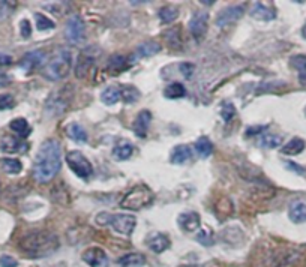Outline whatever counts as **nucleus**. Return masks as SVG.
Returning <instances> with one entry per match:
<instances>
[{
    "label": "nucleus",
    "instance_id": "1",
    "mask_svg": "<svg viewBox=\"0 0 306 267\" xmlns=\"http://www.w3.org/2000/svg\"><path fill=\"white\" fill-rule=\"evenodd\" d=\"M62 167V150L57 140H45L38 150L33 164V179L38 183H47L60 171Z\"/></svg>",
    "mask_w": 306,
    "mask_h": 267
},
{
    "label": "nucleus",
    "instance_id": "2",
    "mask_svg": "<svg viewBox=\"0 0 306 267\" xmlns=\"http://www.w3.org/2000/svg\"><path fill=\"white\" fill-rule=\"evenodd\" d=\"M59 245H60L59 237L54 233L45 230L29 233L18 242L20 251L33 258H42L53 254L54 251H57Z\"/></svg>",
    "mask_w": 306,
    "mask_h": 267
},
{
    "label": "nucleus",
    "instance_id": "3",
    "mask_svg": "<svg viewBox=\"0 0 306 267\" xmlns=\"http://www.w3.org/2000/svg\"><path fill=\"white\" fill-rule=\"evenodd\" d=\"M96 224L102 225V227H113L114 231H117L119 234L123 236H129L132 234L135 225H137V219L134 215H111L108 212H101L96 216Z\"/></svg>",
    "mask_w": 306,
    "mask_h": 267
},
{
    "label": "nucleus",
    "instance_id": "4",
    "mask_svg": "<svg viewBox=\"0 0 306 267\" xmlns=\"http://www.w3.org/2000/svg\"><path fill=\"white\" fill-rule=\"evenodd\" d=\"M72 68V54L69 50H60L51 62L45 66L44 75L50 81H59L69 75V71Z\"/></svg>",
    "mask_w": 306,
    "mask_h": 267
},
{
    "label": "nucleus",
    "instance_id": "5",
    "mask_svg": "<svg viewBox=\"0 0 306 267\" xmlns=\"http://www.w3.org/2000/svg\"><path fill=\"white\" fill-rule=\"evenodd\" d=\"M153 198L155 195L150 191V188H147L146 185H137L123 197V200L120 201V206L125 210L137 212V210H141L150 206L153 203Z\"/></svg>",
    "mask_w": 306,
    "mask_h": 267
},
{
    "label": "nucleus",
    "instance_id": "6",
    "mask_svg": "<svg viewBox=\"0 0 306 267\" xmlns=\"http://www.w3.org/2000/svg\"><path fill=\"white\" fill-rule=\"evenodd\" d=\"M72 86H65L59 90H56L51 96L48 102H47V110H48L51 114H60L63 113L69 105L71 101H72Z\"/></svg>",
    "mask_w": 306,
    "mask_h": 267
},
{
    "label": "nucleus",
    "instance_id": "7",
    "mask_svg": "<svg viewBox=\"0 0 306 267\" xmlns=\"http://www.w3.org/2000/svg\"><path fill=\"white\" fill-rule=\"evenodd\" d=\"M66 164L81 179H89L93 174V167L90 161L78 150H71L66 153Z\"/></svg>",
    "mask_w": 306,
    "mask_h": 267
},
{
    "label": "nucleus",
    "instance_id": "8",
    "mask_svg": "<svg viewBox=\"0 0 306 267\" xmlns=\"http://www.w3.org/2000/svg\"><path fill=\"white\" fill-rule=\"evenodd\" d=\"M98 50L99 48H96V47H89L83 53H80V57H78V62L75 66L77 78L83 80L89 75V72L92 71L93 65H95V62L98 59V54H95V51H98Z\"/></svg>",
    "mask_w": 306,
    "mask_h": 267
},
{
    "label": "nucleus",
    "instance_id": "9",
    "mask_svg": "<svg viewBox=\"0 0 306 267\" xmlns=\"http://www.w3.org/2000/svg\"><path fill=\"white\" fill-rule=\"evenodd\" d=\"M65 35H66V39L71 41L72 44L84 42V39H86V26H84V21L81 20V17L74 15L66 21Z\"/></svg>",
    "mask_w": 306,
    "mask_h": 267
},
{
    "label": "nucleus",
    "instance_id": "10",
    "mask_svg": "<svg viewBox=\"0 0 306 267\" xmlns=\"http://www.w3.org/2000/svg\"><path fill=\"white\" fill-rule=\"evenodd\" d=\"M207 29H209V14L204 11H197L189 20V32L192 38L197 42H200L201 39H204Z\"/></svg>",
    "mask_w": 306,
    "mask_h": 267
},
{
    "label": "nucleus",
    "instance_id": "11",
    "mask_svg": "<svg viewBox=\"0 0 306 267\" xmlns=\"http://www.w3.org/2000/svg\"><path fill=\"white\" fill-rule=\"evenodd\" d=\"M245 14V6L243 5H233V6H228L225 9H222L218 17H216V26L218 27H227L230 24L239 21Z\"/></svg>",
    "mask_w": 306,
    "mask_h": 267
},
{
    "label": "nucleus",
    "instance_id": "12",
    "mask_svg": "<svg viewBox=\"0 0 306 267\" xmlns=\"http://www.w3.org/2000/svg\"><path fill=\"white\" fill-rule=\"evenodd\" d=\"M81 260L89 264L90 267H108L110 266V260L107 252L99 248V246H93V248H87L83 255Z\"/></svg>",
    "mask_w": 306,
    "mask_h": 267
},
{
    "label": "nucleus",
    "instance_id": "13",
    "mask_svg": "<svg viewBox=\"0 0 306 267\" xmlns=\"http://www.w3.org/2000/svg\"><path fill=\"white\" fill-rule=\"evenodd\" d=\"M0 150L3 153H24L29 150V144L21 138L3 135L0 140Z\"/></svg>",
    "mask_w": 306,
    "mask_h": 267
},
{
    "label": "nucleus",
    "instance_id": "14",
    "mask_svg": "<svg viewBox=\"0 0 306 267\" xmlns=\"http://www.w3.org/2000/svg\"><path fill=\"white\" fill-rule=\"evenodd\" d=\"M146 245L149 249L155 254H162L164 251H167L171 246V242L167 234L162 233H152L146 239Z\"/></svg>",
    "mask_w": 306,
    "mask_h": 267
},
{
    "label": "nucleus",
    "instance_id": "15",
    "mask_svg": "<svg viewBox=\"0 0 306 267\" xmlns=\"http://www.w3.org/2000/svg\"><path fill=\"white\" fill-rule=\"evenodd\" d=\"M177 224L183 231L192 233V231L200 228L201 218L197 212H185V213H180L177 216Z\"/></svg>",
    "mask_w": 306,
    "mask_h": 267
},
{
    "label": "nucleus",
    "instance_id": "16",
    "mask_svg": "<svg viewBox=\"0 0 306 267\" xmlns=\"http://www.w3.org/2000/svg\"><path fill=\"white\" fill-rule=\"evenodd\" d=\"M150 122H152V114H150V111L144 110V111L138 113L137 119L134 120V123H132V129H134L135 135L140 137V138H144L147 135V132H149Z\"/></svg>",
    "mask_w": 306,
    "mask_h": 267
},
{
    "label": "nucleus",
    "instance_id": "17",
    "mask_svg": "<svg viewBox=\"0 0 306 267\" xmlns=\"http://www.w3.org/2000/svg\"><path fill=\"white\" fill-rule=\"evenodd\" d=\"M45 59V53L42 50H33V51H29L23 56L21 62H20V68H23L26 72H30L33 69H36L38 66L42 65Z\"/></svg>",
    "mask_w": 306,
    "mask_h": 267
},
{
    "label": "nucleus",
    "instance_id": "18",
    "mask_svg": "<svg viewBox=\"0 0 306 267\" xmlns=\"http://www.w3.org/2000/svg\"><path fill=\"white\" fill-rule=\"evenodd\" d=\"M251 17L255 18V20H261V21H272L276 18V9L272 8V6H267L261 2H255L252 5V9H251Z\"/></svg>",
    "mask_w": 306,
    "mask_h": 267
},
{
    "label": "nucleus",
    "instance_id": "19",
    "mask_svg": "<svg viewBox=\"0 0 306 267\" xmlns=\"http://www.w3.org/2000/svg\"><path fill=\"white\" fill-rule=\"evenodd\" d=\"M146 264V257L140 252H131L117 260V267H143Z\"/></svg>",
    "mask_w": 306,
    "mask_h": 267
},
{
    "label": "nucleus",
    "instance_id": "20",
    "mask_svg": "<svg viewBox=\"0 0 306 267\" xmlns=\"http://www.w3.org/2000/svg\"><path fill=\"white\" fill-rule=\"evenodd\" d=\"M288 216L294 224H305L306 222V203L300 200L294 201L290 206Z\"/></svg>",
    "mask_w": 306,
    "mask_h": 267
},
{
    "label": "nucleus",
    "instance_id": "21",
    "mask_svg": "<svg viewBox=\"0 0 306 267\" xmlns=\"http://www.w3.org/2000/svg\"><path fill=\"white\" fill-rule=\"evenodd\" d=\"M191 156H192V150H191L189 146H186V144H180V146H177V147H174V149H173L170 161H171V164L182 165V164H185V162L189 161V159H191Z\"/></svg>",
    "mask_w": 306,
    "mask_h": 267
},
{
    "label": "nucleus",
    "instance_id": "22",
    "mask_svg": "<svg viewBox=\"0 0 306 267\" xmlns=\"http://www.w3.org/2000/svg\"><path fill=\"white\" fill-rule=\"evenodd\" d=\"M128 65H129V60L122 56V54H113L110 56L108 59V63H107V69L111 72V74H120V72L126 71L128 69Z\"/></svg>",
    "mask_w": 306,
    "mask_h": 267
},
{
    "label": "nucleus",
    "instance_id": "23",
    "mask_svg": "<svg viewBox=\"0 0 306 267\" xmlns=\"http://www.w3.org/2000/svg\"><path fill=\"white\" fill-rule=\"evenodd\" d=\"M290 63H291V66L297 71V75H299L300 84L306 86V56H303V54L293 56L291 60H290Z\"/></svg>",
    "mask_w": 306,
    "mask_h": 267
},
{
    "label": "nucleus",
    "instance_id": "24",
    "mask_svg": "<svg viewBox=\"0 0 306 267\" xmlns=\"http://www.w3.org/2000/svg\"><path fill=\"white\" fill-rule=\"evenodd\" d=\"M9 128L20 137V138H26L30 132H32V128L29 125V122L26 119H14L12 122L9 123Z\"/></svg>",
    "mask_w": 306,
    "mask_h": 267
},
{
    "label": "nucleus",
    "instance_id": "25",
    "mask_svg": "<svg viewBox=\"0 0 306 267\" xmlns=\"http://www.w3.org/2000/svg\"><path fill=\"white\" fill-rule=\"evenodd\" d=\"M66 134L77 143H87V132L80 123H69L66 126Z\"/></svg>",
    "mask_w": 306,
    "mask_h": 267
},
{
    "label": "nucleus",
    "instance_id": "26",
    "mask_svg": "<svg viewBox=\"0 0 306 267\" xmlns=\"http://www.w3.org/2000/svg\"><path fill=\"white\" fill-rule=\"evenodd\" d=\"M194 147H195V152L198 153L200 158H209L212 153H213V144H212V141L207 137L198 138L194 144Z\"/></svg>",
    "mask_w": 306,
    "mask_h": 267
},
{
    "label": "nucleus",
    "instance_id": "27",
    "mask_svg": "<svg viewBox=\"0 0 306 267\" xmlns=\"http://www.w3.org/2000/svg\"><path fill=\"white\" fill-rule=\"evenodd\" d=\"M101 99H102V102L107 104V105H114L117 101H120V99H122L120 89H119V87H116V86H108V87L102 92Z\"/></svg>",
    "mask_w": 306,
    "mask_h": 267
},
{
    "label": "nucleus",
    "instance_id": "28",
    "mask_svg": "<svg viewBox=\"0 0 306 267\" xmlns=\"http://www.w3.org/2000/svg\"><path fill=\"white\" fill-rule=\"evenodd\" d=\"M0 167L6 174H18L23 170V164L15 158H3L0 159Z\"/></svg>",
    "mask_w": 306,
    "mask_h": 267
},
{
    "label": "nucleus",
    "instance_id": "29",
    "mask_svg": "<svg viewBox=\"0 0 306 267\" xmlns=\"http://www.w3.org/2000/svg\"><path fill=\"white\" fill-rule=\"evenodd\" d=\"M305 149V141L302 138L294 137L293 140H290L284 147H282V153L284 155H299L302 153Z\"/></svg>",
    "mask_w": 306,
    "mask_h": 267
},
{
    "label": "nucleus",
    "instance_id": "30",
    "mask_svg": "<svg viewBox=\"0 0 306 267\" xmlns=\"http://www.w3.org/2000/svg\"><path fill=\"white\" fill-rule=\"evenodd\" d=\"M185 95H186V89L182 83H171L164 90V96L168 99H179V98H183Z\"/></svg>",
    "mask_w": 306,
    "mask_h": 267
},
{
    "label": "nucleus",
    "instance_id": "31",
    "mask_svg": "<svg viewBox=\"0 0 306 267\" xmlns=\"http://www.w3.org/2000/svg\"><path fill=\"white\" fill-rule=\"evenodd\" d=\"M134 153V147H132V144L129 143H122L119 146H116L114 147V152H113V156L116 159H119V161H126L132 156Z\"/></svg>",
    "mask_w": 306,
    "mask_h": 267
},
{
    "label": "nucleus",
    "instance_id": "32",
    "mask_svg": "<svg viewBox=\"0 0 306 267\" xmlns=\"http://www.w3.org/2000/svg\"><path fill=\"white\" fill-rule=\"evenodd\" d=\"M161 51V45L156 44V42H144L141 44L138 48H137V54L138 56H143V57H150V56H155Z\"/></svg>",
    "mask_w": 306,
    "mask_h": 267
},
{
    "label": "nucleus",
    "instance_id": "33",
    "mask_svg": "<svg viewBox=\"0 0 306 267\" xmlns=\"http://www.w3.org/2000/svg\"><path fill=\"white\" fill-rule=\"evenodd\" d=\"M215 210H216V213H218L221 218H228L230 215H233L234 207H233V203H231V200H230V198L222 197V198H219V200L216 201V204H215Z\"/></svg>",
    "mask_w": 306,
    "mask_h": 267
},
{
    "label": "nucleus",
    "instance_id": "34",
    "mask_svg": "<svg viewBox=\"0 0 306 267\" xmlns=\"http://www.w3.org/2000/svg\"><path fill=\"white\" fill-rule=\"evenodd\" d=\"M35 23H36V29L39 32H47V30H53L56 27V24L51 18L45 17L44 14L41 12H36L35 14Z\"/></svg>",
    "mask_w": 306,
    "mask_h": 267
},
{
    "label": "nucleus",
    "instance_id": "35",
    "mask_svg": "<svg viewBox=\"0 0 306 267\" xmlns=\"http://www.w3.org/2000/svg\"><path fill=\"white\" fill-rule=\"evenodd\" d=\"M282 143V138L279 135H273V134H266L260 137V141H258V146H261L264 149H275Z\"/></svg>",
    "mask_w": 306,
    "mask_h": 267
},
{
    "label": "nucleus",
    "instance_id": "36",
    "mask_svg": "<svg viewBox=\"0 0 306 267\" xmlns=\"http://www.w3.org/2000/svg\"><path fill=\"white\" fill-rule=\"evenodd\" d=\"M179 17V9L176 6H162L159 9V18L162 23H171Z\"/></svg>",
    "mask_w": 306,
    "mask_h": 267
},
{
    "label": "nucleus",
    "instance_id": "37",
    "mask_svg": "<svg viewBox=\"0 0 306 267\" xmlns=\"http://www.w3.org/2000/svg\"><path fill=\"white\" fill-rule=\"evenodd\" d=\"M120 93H122V99H123L126 104H132V102L138 101V98H140V92H138V89H135L134 86H125V87L120 90Z\"/></svg>",
    "mask_w": 306,
    "mask_h": 267
},
{
    "label": "nucleus",
    "instance_id": "38",
    "mask_svg": "<svg viewBox=\"0 0 306 267\" xmlns=\"http://www.w3.org/2000/svg\"><path fill=\"white\" fill-rule=\"evenodd\" d=\"M165 41L168 42V45L171 48H176V50H180L182 48V39H180V33L177 29H171L165 33Z\"/></svg>",
    "mask_w": 306,
    "mask_h": 267
},
{
    "label": "nucleus",
    "instance_id": "39",
    "mask_svg": "<svg viewBox=\"0 0 306 267\" xmlns=\"http://www.w3.org/2000/svg\"><path fill=\"white\" fill-rule=\"evenodd\" d=\"M15 107V99L14 96L9 93H0V111L11 110Z\"/></svg>",
    "mask_w": 306,
    "mask_h": 267
},
{
    "label": "nucleus",
    "instance_id": "40",
    "mask_svg": "<svg viewBox=\"0 0 306 267\" xmlns=\"http://www.w3.org/2000/svg\"><path fill=\"white\" fill-rule=\"evenodd\" d=\"M221 116H222L224 122H230V120L236 116V108H234V105L231 102H224L221 107Z\"/></svg>",
    "mask_w": 306,
    "mask_h": 267
},
{
    "label": "nucleus",
    "instance_id": "41",
    "mask_svg": "<svg viewBox=\"0 0 306 267\" xmlns=\"http://www.w3.org/2000/svg\"><path fill=\"white\" fill-rule=\"evenodd\" d=\"M197 240L200 242V243H203V245H212V243H213V242H215L213 233H210L209 230H201V231L198 233Z\"/></svg>",
    "mask_w": 306,
    "mask_h": 267
},
{
    "label": "nucleus",
    "instance_id": "42",
    "mask_svg": "<svg viewBox=\"0 0 306 267\" xmlns=\"http://www.w3.org/2000/svg\"><path fill=\"white\" fill-rule=\"evenodd\" d=\"M179 71L182 72L185 78H189V77H192V74H194L195 65H194V63H189V62H183V63H180Z\"/></svg>",
    "mask_w": 306,
    "mask_h": 267
},
{
    "label": "nucleus",
    "instance_id": "43",
    "mask_svg": "<svg viewBox=\"0 0 306 267\" xmlns=\"http://www.w3.org/2000/svg\"><path fill=\"white\" fill-rule=\"evenodd\" d=\"M20 32H21V36L23 38H30L32 35V26H30V21L29 20H21L20 23Z\"/></svg>",
    "mask_w": 306,
    "mask_h": 267
},
{
    "label": "nucleus",
    "instance_id": "44",
    "mask_svg": "<svg viewBox=\"0 0 306 267\" xmlns=\"http://www.w3.org/2000/svg\"><path fill=\"white\" fill-rule=\"evenodd\" d=\"M18 261L11 255H2L0 257V267H17Z\"/></svg>",
    "mask_w": 306,
    "mask_h": 267
},
{
    "label": "nucleus",
    "instance_id": "45",
    "mask_svg": "<svg viewBox=\"0 0 306 267\" xmlns=\"http://www.w3.org/2000/svg\"><path fill=\"white\" fill-rule=\"evenodd\" d=\"M266 129H267V126H251V128L246 129V135H249V137L258 135V134H263Z\"/></svg>",
    "mask_w": 306,
    "mask_h": 267
},
{
    "label": "nucleus",
    "instance_id": "46",
    "mask_svg": "<svg viewBox=\"0 0 306 267\" xmlns=\"http://www.w3.org/2000/svg\"><path fill=\"white\" fill-rule=\"evenodd\" d=\"M12 63V57L9 54H3L0 53V66H8Z\"/></svg>",
    "mask_w": 306,
    "mask_h": 267
},
{
    "label": "nucleus",
    "instance_id": "47",
    "mask_svg": "<svg viewBox=\"0 0 306 267\" xmlns=\"http://www.w3.org/2000/svg\"><path fill=\"white\" fill-rule=\"evenodd\" d=\"M9 77L5 74V72H0V87H5V86H8L9 84Z\"/></svg>",
    "mask_w": 306,
    "mask_h": 267
},
{
    "label": "nucleus",
    "instance_id": "48",
    "mask_svg": "<svg viewBox=\"0 0 306 267\" xmlns=\"http://www.w3.org/2000/svg\"><path fill=\"white\" fill-rule=\"evenodd\" d=\"M287 164V167L288 168H291V170H294V171H299V173H303V170L300 168V167H296L294 165V162H285Z\"/></svg>",
    "mask_w": 306,
    "mask_h": 267
},
{
    "label": "nucleus",
    "instance_id": "49",
    "mask_svg": "<svg viewBox=\"0 0 306 267\" xmlns=\"http://www.w3.org/2000/svg\"><path fill=\"white\" fill-rule=\"evenodd\" d=\"M302 36L306 39V24H305V26H303V29H302Z\"/></svg>",
    "mask_w": 306,
    "mask_h": 267
},
{
    "label": "nucleus",
    "instance_id": "50",
    "mask_svg": "<svg viewBox=\"0 0 306 267\" xmlns=\"http://www.w3.org/2000/svg\"><path fill=\"white\" fill-rule=\"evenodd\" d=\"M305 114H306V108H305Z\"/></svg>",
    "mask_w": 306,
    "mask_h": 267
}]
</instances>
